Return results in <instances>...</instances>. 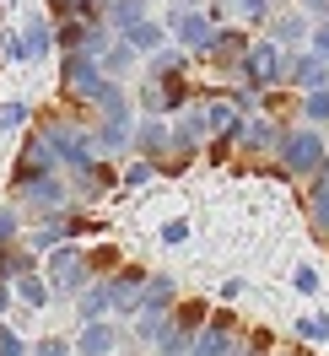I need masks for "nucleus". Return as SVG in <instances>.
<instances>
[{"mask_svg":"<svg viewBox=\"0 0 329 356\" xmlns=\"http://www.w3.org/2000/svg\"><path fill=\"white\" fill-rule=\"evenodd\" d=\"M33 130L49 140L60 173H76V168H87L92 156H97V152H92V130H87V124H76V119H65V113H44Z\"/></svg>","mask_w":329,"mask_h":356,"instance_id":"f257e3e1","label":"nucleus"},{"mask_svg":"<svg viewBox=\"0 0 329 356\" xmlns=\"http://www.w3.org/2000/svg\"><path fill=\"white\" fill-rule=\"evenodd\" d=\"M44 281H49V291H54V302L60 297H81L87 291V281H92V270H87V248H76V243H60V248H49L44 254Z\"/></svg>","mask_w":329,"mask_h":356,"instance_id":"f03ea898","label":"nucleus"},{"mask_svg":"<svg viewBox=\"0 0 329 356\" xmlns=\"http://www.w3.org/2000/svg\"><path fill=\"white\" fill-rule=\"evenodd\" d=\"M11 205L22 211V222H38V216H60V211H70V184H65V173H49V178L22 184V189L11 195Z\"/></svg>","mask_w":329,"mask_h":356,"instance_id":"7ed1b4c3","label":"nucleus"},{"mask_svg":"<svg viewBox=\"0 0 329 356\" xmlns=\"http://www.w3.org/2000/svg\"><path fill=\"white\" fill-rule=\"evenodd\" d=\"M103 87H109V76L97 65V54H81V49L60 54V92H65V103H97Z\"/></svg>","mask_w":329,"mask_h":356,"instance_id":"20e7f679","label":"nucleus"},{"mask_svg":"<svg viewBox=\"0 0 329 356\" xmlns=\"http://www.w3.org/2000/svg\"><path fill=\"white\" fill-rule=\"evenodd\" d=\"M275 156H281V168H286L291 178L319 173V162L329 156L324 130H313V124H303V130H286V135H281V146H275Z\"/></svg>","mask_w":329,"mask_h":356,"instance_id":"39448f33","label":"nucleus"},{"mask_svg":"<svg viewBox=\"0 0 329 356\" xmlns=\"http://www.w3.org/2000/svg\"><path fill=\"white\" fill-rule=\"evenodd\" d=\"M162 22H168V38H173L178 49H189L195 60L205 54L211 33H216V22L205 17V6H184V0H173V6H168V17H162Z\"/></svg>","mask_w":329,"mask_h":356,"instance_id":"423d86ee","label":"nucleus"},{"mask_svg":"<svg viewBox=\"0 0 329 356\" xmlns=\"http://www.w3.org/2000/svg\"><path fill=\"white\" fill-rule=\"evenodd\" d=\"M232 76L238 81H248V87H281V44H270V38H248V49H243V60L232 65Z\"/></svg>","mask_w":329,"mask_h":356,"instance_id":"0eeeda50","label":"nucleus"},{"mask_svg":"<svg viewBox=\"0 0 329 356\" xmlns=\"http://www.w3.org/2000/svg\"><path fill=\"white\" fill-rule=\"evenodd\" d=\"M281 135H286V124L275 119V113H243L238 119V130H232V146H238L243 156H270L275 146H281Z\"/></svg>","mask_w":329,"mask_h":356,"instance_id":"6e6552de","label":"nucleus"},{"mask_svg":"<svg viewBox=\"0 0 329 356\" xmlns=\"http://www.w3.org/2000/svg\"><path fill=\"white\" fill-rule=\"evenodd\" d=\"M60 173V162H54V152H49V140L38 130H27L22 152H17V162H11V195L22 189V184H33V178H49Z\"/></svg>","mask_w":329,"mask_h":356,"instance_id":"1a4fd4ad","label":"nucleus"},{"mask_svg":"<svg viewBox=\"0 0 329 356\" xmlns=\"http://www.w3.org/2000/svg\"><path fill=\"white\" fill-rule=\"evenodd\" d=\"M130 152L146 156V162H168V152H173V130H168V119L162 113H135V130H130Z\"/></svg>","mask_w":329,"mask_h":356,"instance_id":"9d476101","label":"nucleus"},{"mask_svg":"<svg viewBox=\"0 0 329 356\" xmlns=\"http://www.w3.org/2000/svg\"><path fill=\"white\" fill-rule=\"evenodd\" d=\"M189 356H238V324L221 313V318H205L189 340Z\"/></svg>","mask_w":329,"mask_h":356,"instance_id":"9b49d317","label":"nucleus"},{"mask_svg":"<svg viewBox=\"0 0 329 356\" xmlns=\"http://www.w3.org/2000/svg\"><path fill=\"white\" fill-rule=\"evenodd\" d=\"M307 33H313V17L297 11V6H286V11H270V17H264V38L281 44V49H303Z\"/></svg>","mask_w":329,"mask_h":356,"instance_id":"f8f14e48","label":"nucleus"},{"mask_svg":"<svg viewBox=\"0 0 329 356\" xmlns=\"http://www.w3.org/2000/svg\"><path fill=\"white\" fill-rule=\"evenodd\" d=\"M17 33H22L27 65H44L49 54H54V17L49 11H27L22 22H17Z\"/></svg>","mask_w":329,"mask_h":356,"instance_id":"ddd939ff","label":"nucleus"},{"mask_svg":"<svg viewBox=\"0 0 329 356\" xmlns=\"http://www.w3.org/2000/svg\"><path fill=\"white\" fill-rule=\"evenodd\" d=\"M243 49H248V33H243V22L232 27V22H221L216 33H211V44H205V65H216V70H232L243 60Z\"/></svg>","mask_w":329,"mask_h":356,"instance_id":"4468645a","label":"nucleus"},{"mask_svg":"<svg viewBox=\"0 0 329 356\" xmlns=\"http://www.w3.org/2000/svg\"><path fill=\"white\" fill-rule=\"evenodd\" d=\"M70 346H76V356H119L125 351V330L113 318H97V324H81V334Z\"/></svg>","mask_w":329,"mask_h":356,"instance_id":"2eb2a0df","label":"nucleus"},{"mask_svg":"<svg viewBox=\"0 0 329 356\" xmlns=\"http://www.w3.org/2000/svg\"><path fill=\"white\" fill-rule=\"evenodd\" d=\"M173 302H178V281H173V275H146V281H141V297H135V313L168 318Z\"/></svg>","mask_w":329,"mask_h":356,"instance_id":"dca6fc26","label":"nucleus"},{"mask_svg":"<svg viewBox=\"0 0 329 356\" xmlns=\"http://www.w3.org/2000/svg\"><path fill=\"white\" fill-rule=\"evenodd\" d=\"M189 49H178V44H162L157 54H146V76L152 81H189Z\"/></svg>","mask_w":329,"mask_h":356,"instance_id":"f3484780","label":"nucleus"},{"mask_svg":"<svg viewBox=\"0 0 329 356\" xmlns=\"http://www.w3.org/2000/svg\"><path fill=\"white\" fill-rule=\"evenodd\" d=\"M130 130H135V124H113V119H97V124H92V152L109 156V162L130 156Z\"/></svg>","mask_w":329,"mask_h":356,"instance_id":"a211bd4d","label":"nucleus"},{"mask_svg":"<svg viewBox=\"0 0 329 356\" xmlns=\"http://www.w3.org/2000/svg\"><path fill=\"white\" fill-rule=\"evenodd\" d=\"M119 38H125V44H130L141 60H146V54H157L162 44H173V38H168V22H162L157 11H152V17H141V22H135L130 33H119Z\"/></svg>","mask_w":329,"mask_h":356,"instance_id":"6ab92c4d","label":"nucleus"},{"mask_svg":"<svg viewBox=\"0 0 329 356\" xmlns=\"http://www.w3.org/2000/svg\"><path fill=\"white\" fill-rule=\"evenodd\" d=\"M11 297H17L27 313H44L49 302H54V291H49L44 270H27V275H17V281H11Z\"/></svg>","mask_w":329,"mask_h":356,"instance_id":"aec40b11","label":"nucleus"},{"mask_svg":"<svg viewBox=\"0 0 329 356\" xmlns=\"http://www.w3.org/2000/svg\"><path fill=\"white\" fill-rule=\"evenodd\" d=\"M141 17H152V0H109V6H103V22H109L113 38H119V33H130Z\"/></svg>","mask_w":329,"mask_h":356,"instance_id":"412c9836","label":"nucleus"},{"mask_svg":"<svg viewBox=\"0 0 329 356\" xmlns=\"http://www.w3.org/2000/svg\"><path fill=\"white\" fill-rule=\"evenodd\" d=\"M76 318H81V324L113 318V308H109V286H103V275H92V281H87V291L76 297Z\"/></svg>","mask_w":329,"mask_h":356,"instance_id":"4be33fe9","label":"nucleus"},{"mask_svg":"<svg viewBox=\"0 0 329 356\" xmlns=\"http://www.w3.org/2000/svg\"><path fill=\"white\" fill-rule=\"evenodd\" d=\"M97 65H103V76H109V81H125V76H130V70L141 65V54H135V49L125 44V38H113V44L103 49V54H97Z\"/></svg>","mask_w":329,"mask_h":356,"instance_id":"5701e85b","label":"nucleus"},{"mask_svg":"<svg viewBox=\"0 0 329 356\" xmlns=\"http://www.w3.org/2000/svg\"><path fill=\"white\" fill-rule=\"evenodd\" d=\"M33 119H38V113H33L27 97H0V135H22Z\"/></svg>","mask_w":329,"mask_h":356,"instance_id":"b1692460","label":"nucleus"},{"mask_svg":"<svg viewBox=\"0 0 329 356\" xmlns=\"http://www.w3.org/2000/svg\"><path fill=\"white\" fill-rule=\"evenodd\" d=\"M297 103H303V119L313 124V130H324V124H329V87L297 92Z\"/></svg>","mask_w":329,"mask_h":356,"instance_id":"393cba45","label":"nucleus"},{"mask_svg":"<svg viewBox=\"0 0 329 356\" xmlns=\"http://www.w3.org/2000/svg\"><path fill=\"white\" fill-rule=\"evenodd\" d=\"M307 216H313V232L329 238V184L313 178V189H307Z\"/></svg>","mask_w":329,"mask_h":356,"instance_id":"a878e982","label":"nucleus"},{"mask_svg":"<svg viewBox=\"0 0 329 356\" xmlns=\"http://www.w3.org/2000/svg\"><path fill=\"white\" fill-rule=\"evenodd\" d=\"M232 11H238L243 22H254V27H264V17L270 11H281V0H227Z\"/></svg>","mask_w":329,"mask_h":356,"instance_id":"bb28decb","label":"nucleus"},{"mask_svg":"<svg viewBox=\"0 0 329 356\" xmlns=\"http://www.w3.org/2000/svg\"><path fill=\"white\" fill-rule=\"evenodd\" d=\"M6 243H22V211H17L11 200L0 205V248Z\"/></svg>","mask_w":329,"mask_h":356,"instance_id":"cd10ccee","label":"nucleus"},{"mask_svg":"<svg viewBox=\"0 0 329 356\" xmlns=\"http://www.w3.org/2000/svg\"><path fill=\"white\" fill-rule=\"evenodd\" d=\"M152 178H157V162H146V156H135L130 168L119 173V184H125V189H141V184H152Z\"/></svg>","mask_w":329,"mask_h":356,"instance_id":"c85d7f7f","label":"nucleus"},{"mask_svg":"<svg viewBox=\"0 0 329 356\" xmlns=\"http://www.w3.org/2000/svg\"><path fill=\"white\" fill-rule=\"evenodd\" d=\"M87 270L92 275H113L119 270V248H87Z\"/></svg>","mask_w":329,"mask_h":356,"instance_id":"c756f323","label":"nucleus"},{"mask_svg":"<svg viewBox=\"0 0 329 356\" xmlns=\"http://www.w3.org/2000/svg\"><path fill=\"white\" fill-rule=\"evenodd\" d=\"M27 351H33V356H76V346H70L65 334H44V340H33Z\"/></svg>","mask_w":329,"mask_h":356,"instance_id":"7c9ffc66","label":"nucleus"},{"mask_svg":"<svg viewBox=\"0 0 329 356\" xmlns=\"http://www.w3.org/2000/svg\"><path fill=\"white\" fill-rule=\"evenodd\" d=\"M0 60L27 65V49H22V33H17V27H6V33H0Z\"/></svg>","mask_w":329,"mask_h":356,"instance_id":"2f4dec72","label":"nucleus"},{"mask_svg":"<svg viewBox=\"0 0 329 356\" xmlns=\"http://www.w3.org/2000/svg\"><path fill=\"white\" fill-rule=\"evenodd\" d=\"M297 334H303V340H324V346H329V318H324V313H307V318H297Z\"/></svg>","mask_w":329,"mask_h":356,"instance_id":"473e14b6","label":"nucleus"},{"mask_svg":"<svg viewBox=\"0 0 329 356\" xmlns=\"http://www.w3.org/2000/svg\"><path fill=\"white\" fill-rule=\"evenodd\" d=\"M0 356H33V351H27V340L11 330V324H0Z\"/></svg>","mask_w":329,"mask_h":356,"instance_id":"72a5a7b5","label":"nucleus"},{"mask_svg":"<svg viewBox=\"0 0 329 356\" xmlns=\"http://www.w3.org/2000/svg\"><path fill=\"white\" fill-rule=\"evenodd\" d=\"M307 49H313L319 60H329V17H324V22H313V33H307Z\"/></svg>","mask_w":329,"mask_h":356,"instance_id":"f704fd0d","label":"nucleus"},{"mask_svg":"<svg viewBox=\"0 0 329 356\" xmlns=\"http://www.w3.org/2000/svg\"><path fill=\"white\" fill-rule=\"evenodd\" d=\"M184 238H189V222H168V227H162V243H184Z\"/></svg>","mask_w":329,"mask_h":356,"instance_id":"c9c22d12","label":"nucleus"},{"mask_svg":"<svg viewBox=\"0 0 329 356\" xmlns=\"http://www.w3.org/2000/svg\"><path fill=\"white\" fill-rule=\"evenodd\" d=\"M291 281H297V291H319V275H313V270H297Z\"/></svg>","mask_w":329,"mask_h":356,"instance_id":"e433bc0d","label":"nucleus"},{"mask_svg":"<svg viewBox=\"0 0 329 356\" xmlns=\"http://www.w3.org/2000/svg\"><path fill=\"white\" fill-rule=\"evenodd\" d=\"M11 308H17V297H11V281H0V318H6Z\"/></svg>","mask_w":329,"mask_h":356,"instance_id":"4c0bfd02","label":"nucleus"},{"mask_svg":"<svg viewBox=\"0 0 329 356\" xmlns=\"http://www.w3.org/2000/svg\"><path fill=\"white\" fill-rule=\"evenodd\" d=\"M221 297H227V302H238V297H243V281H238V275H232V281H221Z\"/></svg>","mask_w":329,"mask_h":356,"instance_id":"58836bf2","label":"nucleus"},{"mask_svg":"<svg viewBox=\"0 0 329 356\" xmlns=\"http://www.w3.org/2000/svg\"><path fill=\"white\" fill-rule=\"evenodd\" d=\"M184 6H205V0H184Z\"/></svg>","mask_w":329,"mask_h":356,"instance_id":"ea45409f","label":"nucleus"},{"mask_svg":"<svg viewBox=\"0 0 329 356\" xmlns=\"http://www.w3.org/2000/svg\"><path fill=\"white\" fill-rule=\"evenodd\" d=\"M286 356H303V351H286Z\"/></svg>","mask_w":329,"mask_h":356,"instance_id":"a19ab883","label":"nucleus"},{"mask_svg":"<svg viewBox=\"0 0 329 356\" xmlns=\"http://www.w3.org/2000/svg\"><path fill=\"white\" fill-rule=\"evenodd\" d=\"M248 356H264V351H248Z\"/></svg>","mask_w":329,"mask_h":356,"instance_id":"79ce46f5","label":"nucleus"},{"mask_svg":"<svg viewBox=\"0 0 329 356\" xmlns=\"http://www.w3.org/2000/svg\"><path fill=\"white\" fill-rule=\"evenodd\" d=\"M152 6H157V0H152Z\"/></svg>","mask_w":329,"mask_h":356,"instance_id":"37998d69","label":"nucleus"}]
</instances>
